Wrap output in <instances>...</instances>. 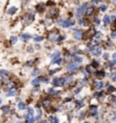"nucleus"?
Here are the masks:
<instances>
[{"instance_id": "nucleus-1", "label": "nucleus", "mask_w": 116, "mask_h": 123, "mask_svg": "<svg viewBox=\"0 0 116 123\" xmlns=\"http://www.w3.org/2000/svg\"><path fill=\"white\" fill-rule=\"evenodd\" d=\"M47 37H49L50 41L52 42H60L61 40H63V36H60V34L58 31H52V32H50L49 35H47Z\"/></svg>"}, {"instance_id": "nucleus-2", "label": "nucleus", "mask_w": 116, "mask_h": 123, "mask_svg": "<svg viewBox=\"0 0 116 123\" xmlns=\"http://www.w3.org/2000/svg\"><path fill=\"white\" fill-rule=\"evenodd\" d=\"M58 24L60 25V26L64 27V28H68V27H71L75 25V20L73 19H62L60 18L58 20Z\"/></svg>"}, {"instance_id": "nucleus-3", "label": "nucleus", "mask_w": 116, "mask_h": 123, "mask_svg": "<svg viewBox=\"0 0 116 123\" xmlns=\"http://www.w3.org/2000/svg\"><path fill=\"white\" fill-rule=\"evenodd\" d=\"M65 84V78H54L53 80V85L55 87H62Z\"/></svg>"}, {"instance_id": "nucleus-4", "label": "nucleus", "mask_w": 116, "mask_h": 123, "mask_svg": "<svg viewBox=\"0 0 116 123\" xmlns=\"http://www.w3.org/2000/svg\"><path fill=\"white\" fill-rule=\"evenodd\" d=\"M79 67H80V63H77V62H72V63L68 64L67 69L69 71H71V72H75V71L79 69Z\"/></svg>"}, {"instance_id": "nucleus-5", "label": "nucleus", "mask_w": 116, "mask_h": 123, "mask_svg": "<svg viewBox=\"0 0 116 123\" xmlns=\"http://www.w3.org/2000/svg\"><path fill=\"white\" fill-rule=\"evenodd\" d=\"M87 4H83V5H81L79 8H77V15L78 16H82L83 14H86V11H87Z\"/></svg>"}, {"instance_id": "nucleus-6", "label": "nucleus", "mask_w": 116, "mask_h": 123, "mask_svg": "<svg viewBox=\"0 0 116 123\" xmlns=\"http://www.w3.org/2000/svg\"><path fill=\"white\" fill-rule=\"evenodd\" d=\"M73 37L75 40H82L83 38V33L81 30H75L73 31Z\"/></svg>"}, {"instance_id": "nucleus-7", "label": "nucleus", "mask_w": 116, "mask_h": 123, "mask_svg": "<svg viewBox=\"0 0 116 123\" xmlns=\"http://www.w3.org/2000/svg\"><path fill=\"white\" fill-rule=\"evenodd\" d=\"M33 20H34V16L33 15H26L24 18H23V23H24V25H29Z\"/></svg>"}, {"instance_id": "nucleus-8", "label": "nucleus", "mask_w": 116, "mask_h": 123, "mask_svg": "<svg viewBox=\"0 0 116 123\" xmlns=\"http://www.w3.org/2000/svg\"><path fill=\"white\" fill-rule=\"evenodd\" d=\"M103 87H104V82L101 81V80H96L94 82V88L96 90H101Z\"/></svg>"}, {"instance_id": "nucleus-9", "label": "nucleus", "mask_w": 116, "mask_h": 123, "mask_svg": "<svg viewBox=\"0 0 116 123\" xmlns=\"http://www.w3.org/2000/svg\"><path fill=\"white\" fill-rule=\"evenodd\" d=\"M86 71L88 74H95V72H96V68H95L93 64H88L86 67Z\"/></svg>"}, {"instance_id": "nucleus-10", "label": "nucleus", "mask_w": 116, "mask_h": 123, "mask_svg": "<svg viewBox=\"0 0 116 123\" xmlns=\"http://www.w3.org/2000/svg\"><path fill=\"white\" fill-rule=\"evenodd\" d=\"M89 111H90V114L93 116H96L97 115V106H95V105H91L89 107Z\"/></svg>"}, {"instance_id": "nucleus-11", "label": "nucleus", "mask_w": 116, "mask_h": 123, "mask_svg": "<svg viewBox=\"0 0 116 123\" xmlns=\"http://www.w3.org/2000/svg\"><path fill=\"white\" fill-rule=\"evenodd\" d=\"M101 38H103V34L101 33H96L94 36H93L94 42H99V41H101Z\"/></svg>"}, {"instance_id": "nucleus-12", "label": "nucleus", "mask_w": 116, "mask_h": 123, "mask_svg": "<svg viewBox=\"0 0 116 123\" xmlns=\"http://www.w3.org/2000/svg\"><path fill=\"white\" fill-rule=\"evenodd\" d=\"M42 104H43V107H45L47 110V107H50V105H51V101H50L49 98H44L43 102H42Z\"/></svg>"}, {"instance_id": "nucleus-13", "label": "nucleus", "mask_w": 116, "mask_h": 123, "mask_svg": "<svg viewBox=\"0 0 116 123\" xmlns=\"http://www.w3.org/2000/svg\"><path fill=\"white\" fill-rule=\"evenodd\" d=\"M95 75L97 76V78H104L105 77V71L101 70V71H96Z\"/></svg>"}, {"instance_id": "nucleus-14", "label": "nucleus", "mask_w": 116, "mask_h": 123, "mask_svg": "<svg viewBox=\"0 0 116 123\" xmlns=\"http://www.w3.org/2000/svg\"><path fill=\"white\" fill-rule=\"evenodd\" d=\"M30 37H32V36H30L29 34H22V35H20V38H22L23 41H28Z\"/></svg>"}, {"instance_id": "nucleus-15", "label": "nucleus", "mask_w": 116, "mask_h": 123, "mask_svg": "<svg viewBox=\"0 0 116 123\" xmlns=\"http://www.w3.org/2000/svg\"><path fill=\"white\" fill-rule=\"evenodd\" d=\"M7 95H8V96H15V95H17V90L12 88V89L8 90V92H7Z\"/></svg>"}, {"instance_id": "nucleus-16", "label": "nucleus", "mask_w": 116, "mask_h": 123, "mask_svg": "<svg viewBox=\"0 0 116 123\" xmlns=\"http://www.w3.org/2000/svg\"><path fill=\"white\" fill-rule=\"evenodd\" d=\"M26 122H28V123H33L34 122V116L32 115V114L26 115Z\"/></svg>"}, {"instance_id": "nucleus-17", "label": "nucleus", "mask_w": 116, "mask_h": 123, "mask_svg": "<svg viewBox=\"0 0 116 123\" xmlns=\"http://www.w3.org/2000/svg\"><path fill=\"white\" fill-rule=\"evenodd\" d=\"M73 61L77 62V63H80V62H82V58L78 55H73Z\"/></svg>"}, {"instance_id": "nucleus-18", "label": "nucleus", "mask_w": 116, "mask_h": 123, "mask_svg": "<svg viewBox=\"0 0 116 123\" xmlns=\"http://www.w3.org/2000/svg\"><path fill=\"white\" fill-rule=\"evenodd\" d=\"M56 15H58V9H56V8H54V9L51 11L50 17H51V18H54V17H56Z\"/></svg>"}, {"instance_id": "nucleus-19", "label": "nucleus", "mask_w": 116, "mask_h": 123, "mask_svg": "<svg viewBox=\"0 0 116 123\" xmlns=\"http://www.w3.org/2000/svg\"><path fill=\"white\" fill-rule=\"evenodd\" d=\"M45 5H43V4H40L37 6V7H36V10L37 11H40V12H42V11H44V9H45Z\"/></svg>"}, {"instance_id": "nucleus-20", "label": "nucleus", "mask_w": 116, "mask_h": 123, "mask_svg": "<svg viewBox=\"0 0 116 123\" xmlns=\"http://www.w3.org/2000/svg\"><path fill=\"white\" fill-rule=\"evenodd\" d=\"M16 11H17V8H16V7H11V8H9V9H8V14H9V15H14Z\"/></svg>"}, {"instance_id": "nucleus-21", "label": "nucleus", "mask_w": 116, "mask_h": 123, "mask_svg": "<svg viewBox=\"0 0 116 123\" xmlns=\"http://www.w3.org/2000/svg\"><path fill=\"white\" fill-rule=\"evenodd\" d=\"M93 12H94V7H88V8H87V11H86V15L87 16H90Z\"/></svg>"}, {"instance_id": "nucleus-22", "label": "nucleus", "mask_w": 116, "mask_h": 123, "mask_svg": "<svg viewBox=\"0 0 116 123\" xmlns=\"http://www.w3.org/2000/svg\"><path fill=\"white\" fill-rule=\"evenodd\" d=\"M110 22H112L110 20V16H104V23H105V25H108Z\"/></svg>"}, {"instance_id": "nucleus-23", "label": "nucleus", "mask_w": 116, "mask_h": 123, "mask_svg": "<svg viewBox=\"0 0 116 123\" xmlns=\"http://www.w3.org/2000/svg\"><path fill=\"white\" fill-rule=\"evenodd\" d=\"M50 121L51 123H59V119L56 116H50Z\"/></svg>"}, {"instance_id": "nucleus-24", "label": "nucleus", "mask_w": 116, "mask_h": 123, "mask_svg": "<svg viewBox=\"0 0 116 123\" xmlns=\"http://www.w3.org/2000/svg\"><path fill=\"white\" fill-rule=\"evenodd\" d=\"M41 81H42L41 78H36V79H34L33 81H32V84H33L34 86H37V85H40V82Z\"/></svg>"}, {"instance_id": "nucleus-25", "label": "nucleus", "mask_w": 116, "mask_h": 123, "mask_svg": "<svg viewBox=\"0 0 116 123\" xmlns=\"http://www.w3.org/2000/svg\"><path fill=\"white\" fill-rule=\"evenodd\" d=\"M52 63H54V64H62V59H61V58L54 59V60H53V62H52Z\"/></svg>"}, {"instance_id": "nucleus-26", "label": "nucleus", "mask_w": 116, "mask_h": 123, "mask_svg": "<svg viewBox=\"0 0 116 123\" xmlns=\"http://www.w3.org/2000/svg\"><path fill=\"white\" fill-rule=\"evenodd\" d=\"M46 92H47V94H50V95H56V94H59L58 92H55L54 89H52V88H49Z\"/></svg>"}, {"instance_id": "nucleus-27", "label": "nucleus", "mask_w": 116, "mask_h": 123, "mask_svg": "<svg viewBox=\"0 0 116 123\" xmlns=\"http://www.w3.org/2000/svg\"><path fill=\"white\" fill-rule=\"evenodd\" d=\"M18 108H19V110H25V108H26V105H25V103L19 102V103H18Z\"/></svg>"}, {"instance_id": "nucleus-28", "label": "nucleus", "mask_w": 116, "mask_h": 123, "mask_svg": "<svg viewBox=\"0 0 116 123\" xmlns=\"http://www.w3.org/2000/svg\"><path fill=\"white\" fill-rule=\"evenodd\" d=\"M51 56H52L53 60H54V59H58V58H60V52H54Z\"/></svg>"}, {"instance_id": "nucleus-29", "label": "nucleus", "mask_w": 116, "mask_h": 123, "mask_svg": "<svg viewBox=\"0 0 116 123\" xmlns=\"http://www.w3.org/2000/svg\"><path fill=\"white\" fill-rule=\"evenodd\" d=\"M6 76H7V72H6V70H0V78L4 79Z\"/></svg>"}, {"instance_id": "nucleus-30", "label": "nucleus", "mask_w": 116, "mask_h": 123, "mask_svg": "<svg viewBox=\"0 0 116 123\" xmlns=\"http://www.w3.org/2000/svg\"><path fill=\"white\" fill-rule=\"evenodd\" d=\"M75 104H77V107L80 108L83 104V99H81V101H75Z\"/></svg>"}, {"instance_id": "nucleus-31", "label": "nucleus", "mask_w": 116, "mask_h": 123, "mask_svg": "<svg viewBox=\"0 0 116 123\" xmlns=\"http://www.w3.org/2000/svg\"><path fill=\"white\" fill-rule=\"evenodd\" d=\"M1 110H2V112L6 113V114H7V113H9V111H10V110H9V106H2V108H1Z\"/></svg>"}, {"instance_id": "nucleus-32", "label": "nucleus", "mask_w": 116, "mask_h": 123, "mask_svg": "<svg viewBox=\"0 0 116 123\" xmlns=\"http://www.w3.org/2000/svg\"><path fill=\"white\" fill-rule=\"evenodd\" d=\"M79 23H80V25H81V26H87V20L86 19H80V20H79Z\"/></svg>"}, {"instance_id": "nucleus-33", "label": "nucleus", "mask_w": 116, "mask_h": 123, "mask_svg": "<svg viewBox=\"0 0 116 123\" xmlns=\"http://www.w3.org/2000/svg\"><path fill=\"white\" fill-rule=\"evenodd\" d=\"M115 90H116L115 87H113V86H108V90H107L108 93H113V92H115Z\"/></svg>"}, {"instance_id": "nucleus-34", "label": "nucleus", "mask_w": 116, "mask_h": 123, "mask_svg": "<svg viewBox=\"0 0 116 123\" xmlns=\"http://www.w3.org/2000/svg\"><path fill=\"white\" fill-rule=\"evenodd\" d=\"M106 9H107V6H105V5H101L100 7H99V10L100 11H106Z\"/></svg>"}, {"instance_id": "nucleus-35", "label": "nucleus", "mask_w": 116, "mask_h": 123, "mask_svg": "<svg viewBox=\"0 0 116 123\" xmlns=\"http://www.w3.org/2000/svg\"><path fill=\"white\" fill-rule=\"evenodd\" d=\"M110 79H112V80H114V81H116V72L110 74Z\"/></svg>"}, {"instance_id": "nucleus-36", "label": "nucleus", "mask_w": 116, "mask_h": 123, "mask_svg": "<svg viewBox=\"0 0 116 123\" xmlns=\"http://www.w3.org/2000/svg\"><path fill=\"white\" fill-rule=\"evenodd\" d=\"M16 42H17V37H15V36H12V37L10 38V43H11V44H15Z\"/></svg>"}, {"instance_id": "nucleus-37", "label": "nucleus", "mask_w": 116, "mask_h": 123, "mask_svg": "<svg viewBox=\"0 0 116 123\" xmlns=\"http://www.w3.org/2000/svg\"><path fill=\"white\" fill-rule=\"evenodd\" d=\"M115 64H116V60H112V61L109 62V67L112 68V67H114Z\"/></svg>"}, {"instance_id": "nucleus-38", "label": "nucleus", "mask_w": 116, "mask_h": 123, "mask_svg": "<svg viewBox=\"0 0 116 123\" xmlns=\"http://www.w3.org/2000/svg\"><path fill=\"white\" fill-rule=\"evenodd\" d=\"M34 41H35V42L42 41V36H35V37H34Z\"/></svg>"}, {"instance_id": "nucleus-39", "label": "nucleus", "mask_w": 116, "mask_h": 123, "mask_svg": "<svg viewBox=\"0 0 116 123\" xmlns=\"http://www.w3.org/2000/svg\"><path fill=\"white\" fill-rule=\"evenodd\" d=\"M95 97L98 98V97H103V93H96L95 94Z\"/></svg>"}, {"instance_id": "nucleus-40", "label": "nucleus", "mask_w": 116, "mask_h": 123, "mask_svg": "<svg viewBox=\"0 0 116 123\" xmlns=\"http://www.w3.org/2000/svg\"><path fill=\"white\" fill-rule=\"evenodd\" d=\"M116 37V31H113L112 32V38H115Z\"/></svg>"}, {"instance_id": "nucleus-41", "label": "nucleus", "mask_w": 116, "mask_h": 123, "mask_svg": "<svg viewBox=\"0 0 116 123\" xmlns=\"http://www.w3.org/2000/svg\"><path fill=\"white\" fill-rule=\"evenodd\" d=\"M91 64H93V66H94L95 68L98 67V62H97V61H93V63H91Z\"/></svg>"}, {"instance_id": "nucleus-42", "label": "nucleus", "mask_w": 116, "mask_h": 123, "mask_svg": "<svg viewBox=\"0 0 116 123\" xmlns=\"http://www.w3.org/2000/svg\"><path fill=\"white\" fill-rule=\"evenodd\" d=\"M110 98H112V102H116V97L115 96H110Z\"/></svg>"}, {"instance_id": "nucleus-43", "label": "nucleus", "mask_w": 116, "mask_h": 123, "mask_svg": "<svg viewBox=\"0 0 116 123\" xmlns=\"http://www.w3.org/2000/svg\"><path fill=\"white\" fill-rule=\"evenodd\" d=\"M37 74H38V70H35V71H34V72H33V75H34V76H36V75H37Z\"/></svg>"}, {"instance_id": "nucleus-44", "label": "nucleus", "mask_w": 116, "mask_h": 123, "mask_svg": "<svg viewBox=\"0 0 116 123\" xmlns=\"http://www.w3.org/2000/svg\"><path fill=\"white\" fill-rule=\"evenodd\" d=\"M38 123H47V122H46L45 120H42V121H40V122H38Z\"/></svg>"}, {"instance_id": "nucleus-45", "label": "nucleus", "mask_w": 116, "mask_h": 123, "mask_svg": "<svg viewBox=\"0 0 116 123\" xmlns=\"http://www.w3.org/2000/svg\"><path fill=\"white\" fill-rule=\"evenodd\" d=\"M113 4H114V5H116V0H113Z\"/></svg>"}, {"instance_id": "nucleus-46", "label": "nucleus", "mask_w": 116, "mask_h": 123, "mask_svg": "<svg viewBox=\"0 0 116 123\" xmlns=\"http://www.w3.org/2000/svg\"><path fill=\"white\" fill-rule=\"evenodd\" d=\"M0 103H1V99H0Z\"/></svg>"}, {"instance_id": "nucleus-47", "label": "nucleus", "mask_w": 116, "mask_h": 123, "mask_svg": "<svg viewBox=\"0 0 116 123\" xmlns=\"http://www.w3.org/2000/svg\"><path fill=\"white\" fill-rule=\"evenodd\" d=\"M26 123H28V122H26Z\"/></svg>"}]
</instances>
